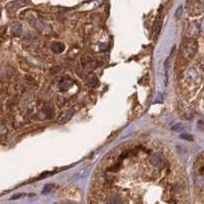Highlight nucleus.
Instances as JSON below:
<instances>
[{"instance_id":"nucleus-9","label":"nucleus","mask_w":204,"mask_h":204,"mask_svg":"<svg viewBox=\"0 0 204 204\" xmlns=\"http://www.w3.org/2000/svg\"><path fill=\"white\" fill-rule=\"evenodd\" d=\"M120 167H121V164L120 163H118L111 166V167H110L107 170L110 172H117L120 169Z\"/></svg>"},{"instance_id":"nucleus-6","label":"nucleus","mask_w":204,"mask_h":204,"mask_svg":"<svg viewBox=\"0 0 204 204\" xmlns=\"http://www.w3.org/2000/svg\"><path fill=\"white\" fill-rule=\"evenodd\" d=\"M42 112L45 114V117L48 118H52L54 115V109L51 106H45L42 109Z\"/></svg>"},{"instance_id":"nucleus-12","label":"nucleus","mask_w":204,"mask_h":204,"mask_svg":"<svg viewBox=\"0 0 204 204\" xmlns=\"http://www.w3.org/2000/svg\"><path fill=\"white\" fill-rule=\"evenodd\" d=\"M181 137L183 139H186V140H189V141L193 140L192 136H191L190 135H188V134H183V135H181Z\"/></svg>"},{"instance_id":"nucleus-4","label":"nucleus","mask_w":204,"mask_h":204,"mask_svg":"<svg viewBox=\"0 0 204 204\" xmlns=\"http://www.w3.org/2000/svg\"><path fill=\"white\" fill-rule=\"evenodd\" d=\"M51 49L54 52L60 54V53L63 52L65 51V46L64 45V44H63L62 43L55 42L52 44L51 46Z\"/></svg>"},{"instance_id":"nucleus-3","label":"nucleus","mask_w":204,"mask_h":204,"mask_svg":"<svg viewBox=\"0 0 204 204\" xmlns=\"http://www.w3.org/2000/svg\"><path fill=\"white\" fill-rule=\"evenodd\" d=\"M72 85V82L70 79L68 78H63L60 84V89L61 91H68L70 87Z\"/></svg>"},{"instance_id":"nucleus-7","label":"nucleus","mask_w":204,"mask_h":204,"mask_svg":"<svg viewBox=\"0 0 204 204\" xmlns=\"http://www.w3.org/2000/svg\"><path fill=\"white\" fill-rule=\"evenodd\" d=\"M54 186H55V184H54V183H49V184L45 185V186L44 187L43 191H41V193H42V194H47L49 193L50 191H51V190L54 188Z\"/></svg>"},{"instance_id":"nucleus-5","label":"nucleus","mask_w":204,"mask_h":204,"mask_svg":"<svg viewBox=\"0 0 204 204\" xmlns=\"http://www.w3.org/2000/svg\"><path fill=\"white\" fill-rule=\"evenodd\" d=\"M23 31L22 24L20 23H17L14 24L12 28V32L15 36H19L21 35Z\"/></svg>"},{"instance_id":"nucleus-8","label":"nucleus","mask_w":204,"mask_h":204,"mask_svg":"<svg viewBox=\"0 0 204 204\" xmlns=\"http://www.w3.org/2000/svg\"><path fill=\"white\" fill-rule=\"evenodd\" d=\"M182 6L181 5L179 7L177 8V9L176 10V14H175V17H176V19L179 20V19H180L181 17V16L182 15Z\"/></svg>"},{"instance_id":"nucleus-15","label":"nucleus","mask_w":204,"mask_h":204,"mask_svg":"<svg viewBox=\"0 0 204 204\" xmlns=\"http://www.w3.org/2000/svg\"><path fill=\"white\" fill-rule=\"evenodd\" d=\"M202 29H203V30H204V20H203V21L202 23Z\"/></svg>"},{"instance_id":"nucleus-2","label":"nucleus","mask_w":204,"mask_h":204,"mask_svg":"<svg viewBox=\"0 0 204 204\" xmlns=\"http://www.w3.org/2000/svg\"><path fill=\"white\" fill-rule=\"evenodd\" d=\"M25 4H26V1L25 0H17V1L10 3L8 5H7V8L10 11H15L19 9V8L24 7Z\"/></svg>"},{"instance_id":"nucleus-13","label":"nucleus","mask_w":204,"mask_h":204,"mask_svg":"<svg viewBox=\"0 0 204 204\" xmlns=\"http://www.w3.org/2000/svg\"><path fill=\"white\" fill-rule=\"evenodd\" d=\"M129 155H130V152L129 151H125V152H124L123 153H122V155L120 156L119 157V159L120 160H122L123 159H124V158H126Z\"/></svg>"},{"instance_id":"nucleus-16","label":"nucleus","mask_w":204,"mask_h":204,"mask_svg":"<svg viewBox=\"0 0 204 204\" xmlns=\"http://www.w3.org/2000/svg\"><path fill=\"white\" fill-rule=\"evenodd\" d=\"M188 1H193V0H188Z\"/></svg>"},{"instance_id":"nucleus-11","label":"nucleus","mask_w":204,"mask_h":204,"mask_svg":"<svg viewBox=\"0 0 204 204\" xmlns=\"http://www.w3.org/2000/svg\"><path fill=\"white\" fill-rule=\"evenodd\" d=\"M89 83H90V84L91 86L93 87H95L98 85L99 82H98V79L97 78V77H93L91 79V81H89Z\"/></svg>"},{"instance_id":"nucleus-1","label":"nucleus","mask_w":204,"mask_h":204,"mask_svg":"<svg viewBox=\"0 0 204 204\" xmlns=\"http://www.w3.org/2000/svg\"><path fill=\"white\" fill-rule=\"evenodd\" d=\"M74 114V111L72 109L65 110L60 114V115L58 116V118L57 119V122L60 124H64L67 123L72 118V116Z\"/></svg>"},{"instance_id":"nucleus-14","label":"nucleus","mask_w":204,"mask_h":204,"mask_svg":"<svg viewBox=\"0 0 204 204\" xmlns=\"http://www.w3.org/2000/svg\"><path fill=\"white\" fill-rule=\"evenodd\" d=\"M23 196V194H20V193H19V194H16V195H14V196L11 198V200L17 199V198H19L22 197Z\"/></svg>"},{"instance_id":"nucleus-10","label":"nucleus","mask_w":204,"mask_h":204,"mask_svg":"<svg viewBox=\"0 0 204 204\" xmlns=\"http://www.w3.org/2000/svg\"><path fill=\"white\" fill-rule=\"evenodd\" d=\"M162 26V23L161 21V20H158V22L156 24V36H158V35H160V31Z\"/></svg>"}]
</instances>
